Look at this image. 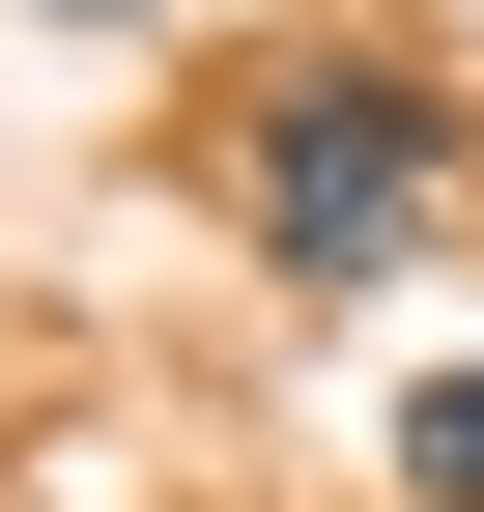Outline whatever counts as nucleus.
<instances>
[{
    "instance_id": "f257e3e1",
    "label": "nucleus",
    "mask_w": 484,
    "mask_h": 512,
    "mask_svg": "<svg viewBox=\"0 0 484 512\" xmlns=\"http://www.w3.org/2000/svg\"><path fill=\"white\" fill-rule=\"evenodd\" d=\"M456 200V86L428 57H257L228 86V228L285 256V285H399Z\"/></svg>"
},
{
    "instance_id": "f03ea898",
    "label": "nucleus",
    "mask_w": 484,
    "mask_h": 512,
    "mask_svg": "<svg viewBox=\"0 0 484 512\" xmlns=\"http://www.w3.org/2000/svg\"><path fill=\"white\" fill-rule=\"evenodd\" d=\"M399 484H428V512H484V370H428V399H399Z\"/></svg>"
},
{
    "instance_id": "7ed1b4c3",
    "label": "nucleus",
    "mask_w": 484,
    "mask_h": 512,
    "mask_svg": "<svg viewBox=\"0 0 484 512\" xmlns=\"http://www.w3.org/2000/svg\"><path fill=\"white\" fill-rule=\"evenodd\" d=\"M57 29H171V0H57Z\"/></svg>"
}]
</instances>
